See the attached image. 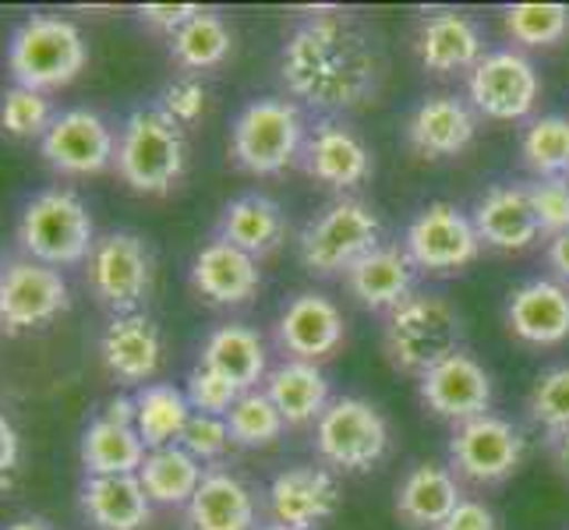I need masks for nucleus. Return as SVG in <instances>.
<instances>
[{
  "label": "nucleus",
  "instance_id": "obj_1",
  "mask_svg": "<svg viewBox=\"0 0 569 530\" xmlns=\"http://www.w3.org/2000/svg\"><path fill=\"white\" fill-rule=\"evenodd\" d=\"M382 53L371 36L343 14H316L287 36L280 74L308 107L358 110L379 96Z\"/></svg>",
  "mask_w": 569,
  "mask_h": 530
},
{
  "label": "nucleus",
  "instance_id": "obj_2",
  "mask_svg": "<svg viewBox=\"0 0 569 530\" xmlns=\"http://www.w3.org/2000/svg\"><path fill=\"white\" fill-rule=\"evenodd\" d=\"M463 316L442 293L415 290L410 298L386 316L382 347L389 364L403 376H425L428 368L463 350Z\"/></svg>",
  "mask_w": 569,
  "mask_h": 530
},
{
  "label": "nucleus",
  "instance_id": "obj_3",
  "mask_svg": "<svg viewBox=\"0 0 569 530\" xmlns=\"http://www.w3.org/2000/svg\"><path fill=\"white\" fill-rule=\"evenodd\" d=\"M121 181L139 194H167L181 184L188 170L184 128L160 107L131 110L121 134H117V160Z\"/></svg>",
  "mask_w": 569,
  "mask_h": 530
},
{
  "label": "nucleus",
  "instance_id": "obj_4",
  "mask_svg": "<svg viewBox=\"0 0 569 530\" xmlns=\"http://www.w3.org/2000/svg\"><path fill=\"white\" fill-rule=\"evenodd\" d=\"M86 36L68 18L32 14L8 39V71L14 86L43 96L71 86L86 71Z\"/></svg>",
  "mask_w": 569,
  "mask_h": 530
},
{
  "label": "nucleus",
  "instance_id": "obj_5",
  "mask_svg": "<svg viewBox=\"0 0 569 530\" xmlns=\"http://www.w3.org/2000/svg\"><path fill=\"white\" fill-rule=\"evenodd\" d=\"M96 227L86 202L68 188L36 191L18 216V244L26 259L50 269L82 266L96 248Z\"/></svg>",
  "mask_w": 569,
  "mask_h": 530
},
{
  "label": "nucleus",
  "instance_id": "obj_6",
  "mask_svg": "<svg viewBox=\"0 0 569 530\" xmlns=\"http://www.w3.org/2000/svg\"><path fill=\"white\" fill-rule=\"evenodd\" d=\"M382 248L379 212L361 199H337L301 230L298 254L311 277H347L365 254Z\"/></svg>",
  "mask_w": 569,
  "mask_h": 530
},
{
  "label": "nucleus",
  "instance_id": "obj_7",
  "mask_svg": "<svg viewBox=\"0 0 569 530\" xmlns=\"http://www.w3.org/2000/svg\"><path fill=\"white\" fill-rule=\"evenodd\" d=\"M308 139L301 107L290 100H251L230 128V160L251 177H277L301 160Z\"/></svg>",
  "mask_w": 569,
  "mask_h": 530
},
{
  "label": "nucleus",
  "instance_id": "obj_8",
  "mask_svg": "<svg viewBox=\"0 0 569 530\" xmlns=\"http://www.w3.org/2000/svg\"><path fill=\"white\" fill-rule=\"evenodd\" d=\"M389 449V424L376 403L361 397H340L316 421V453L326 467L343 474L371 470Z\"/></svg>",
  "mask_w": 569,
  "mask_h": 530
},
{
  "label": "nucleus",
  "instance_id": "obj_9",
  "mask_svg": "<svg viewBox=\"0 0 569 530\" xmlns=\"http://www.w3.org/2000/svg\"><path fill=\"white\" fill-rule=\"evenodd\" d=\"M86 272L96 301L110 308L113 316H134L149 301L156 259L146 238L131 230H113L96 241Z\"/></svg>",
  "mask_w": 569,
  "mask_h": 530
},
{
  "label": "nucleus",
  "instance_id": "obj_10",
  "mask_svg": "<svg viewBox=\"0 0 569 530\" xmlns=\"http://www.w3.org/2000/svg\"><path fill=\"white\" fill-rule=\"evenodd\" d=\"M527 457V439L506 418L481 414L453 428L449 439V470L470 484H502L513 478Z\"/></svg>",
  "mask_w": 569,
  "mask_h": 530
},
{
  "label": "nucleus",
  "instance_id": "obj_11",
  "mask_svg": "<svg viewBox=\"0 0 569 530\" xmlns=\"http://www.w3.org/2000/svg\"><path fill=\"white\" fill-rule=\"evenodd\" d=\"M467 92L488 121H523L541 100V74L520 50H492L467 74Z\"/></svg>",
  "mask_w": 569,
  "mask_h": 530
},
{
  "label": "nucleus",
  "instance_id": "obj_12",
  "mask_svg": "<svg viewBox=\"0 0 569 530\" xmlns=\"http://www.w3.org/2000/svg\"><path fill=\"white\" fill-rule=\"evenodd\" d=\"M68 304L71 290L61 269L32 259L0 262V329L4 332L43 329L53 319H61Z\"/></svg>",
  "mask_w": 569,
  "mask_h": 530
},
{
  "label": "nucleus",
  "instance_id": "obj_13",
  "mask_svg": "<svg viewBox=\"0 0 569 530\" xmlns=\"http://www.w3.org/2000/svg\"><path fill=\"white\" fill-rule=\"evenodd\" d=\"M481 238L475 220L457 209L453 202H431L425 206L403 233V251L425 272H460L470 262H478Z\"/></svg>",
  "mask_w": 569,
  "mask_h": 530
},
{
  "label": "nucleus",
  "instance_id": "obj_14",
  "mask_svg": "<svg viewBox=\"0 0 569 530\" xmlns=\"http://www.w3.org/2000/svg\"><path fill=\"white\" fill-rule=\"evenodd\" d=\"M43 160L68 177H92L113 167L117 160V134L96 110L74 107L53 117L50 131L39 142Z\"/></svg>",
  "mask_w": 569,
  "mask_h": 530
},
{
  "label": "nucleus",
  "instance_id": "obj_15",
  "mask_svg": "<svg viewBox=\"0 0 569 530\" xmlns=\"http://www.w3.org/2000/svg\"><path fill=\"white\" fill-rule=\"evenodd\" d=\"M418 397L431 414L453 421L457 428L463 421L492 414L488 410L492 407V376H488L478 358H470L467 350H457L418 379Z\"/></svg>",
  "mask_w": 569,
  "mask_h": 530
},
{
  "label": "nucleus",
  "instance_id": "obj_16",
  "mask_svg": "<svg viewBox=\"0 0 569 530\" xmlns=\"http://www.w3.org/2000/svg\"><path fill=\"white\" fill-rule=\"evenodd\" d=\"M343 337L347 322L340 304L316 290L293 293L277 319V343L287 353V361L319 364L340 350Z\"/></svg>",
  "mask_w": 569,
  "mask_h": 530
},
{
  "label": "nucleus",
  "instance_id": "obj_17",
  "mask_svg": "<svg viewBox=\"0 0 569 530\" xmlns=\"http://www.w3.org/2000/svg\"><path fill=\"white\" fill-rule=\"evenodd\" d=\"M301 170L326 188L350 191L365 184L376 173V156L365 146V139L340 121H322L308 131L301 149Z\"/></svg>",
  "mask_w": 569,
  "mask_h": 530
},
{
  "label": "nucleus",
  "instance_id": "obj_18",
  "mask_svg": "<svg viewBox=\"0 0 569 530\" xmlns=\"http://www.w3.org/2000/svg\"><path fill=\"white\" fill-rule=\"evenodd\" d=\"M410 47H415L418 64L428 74H439V78L463 74V71L470 74L485 57V36L470 14L436 11V14H425L418 22Z\"/></svg>",
  "mask_w": 569,
  "mask_h": 530
},
{
  "label": "nucleus",
  "instance_id": "obj_19",
  "mask_svg": "<svg viewBox=\"0 0 569 530\" xmlns=\"http://www.w3.org/2000/svg\"><path fill=\"white\" fill-rule=\"evenodd\" d=\"M269 513L272 523L290 530H316L337 513L340 488L326 467H287L269 481Z\"/></svg>",
  "mask_w": 569,
  "mask_h": 530
},
{
  "label": "nucleus",
  "instance_id": "obj_20",
  "mask_svg": "<svg viewBox=\"0 0 569 530\" xmlns=\"http://www.w3.org/2000/svg\"><path fill=\"white\" fill-rule=\"evenodd\" d=\"M478 134V113L460 96H428L407 117V146L421 160H449L470 149Z\"/></svg>",
  "mask_w": 569,
  "mask_h": 530
},
{
  "label": "nucleus",
  "instance_id": "obj_21",
  "mask_svg": "<svg viewBox=\"0 0 569 530\" xmlns=\"http://www.w3.org/2000/svg\"><path fill=\"white\" fill-rule=\"evenodd\" d=\"M506 326L527 347H559L569 340V287L559 280H527L506 301Z\"/></svg>",
  "mask_w": 569,
  "mask_h": 530
},
{
  "label": "nucleus",
  "instance_id": "obj_22",
  "mask_svg": "<svg viewBox=\"0 0 569 530\" xmlns=\"http://www.w3.org/2000/svg\"><path fill=\"white\" fill-rule=\"evenodd\" d=\"M191 287L209 304L238 308L259 293L262 269H259V259H251L241 248L216 238L202 244L199 254L191 259Z\"/></svg>",
  "mask_w": 569,
  "mask_h": 530
},
{
  "label": "nucleus",
  "instance_id": "obj_23",
  "mask_svg": "<svg viewBox=\"0 0 569 530\" xmlns=\"http://www.w3.org/2000/svg\"><path fill=\"white\" fill-rule=\"evenodd\" d=\"M470 220H475L481 244L496 248V251H527L541 238V227H538V216L531 209L527 184L488 188L475 202Z\"/></svg>",
  "mask_w": 569,
  "mask_h": 530
},
{
  "label": "nucleus",
  "instance_id": "obj_24",
  "mask_svg": "<svg viewBox=\"0 0 569 530\" xmlns=\"http://www.w3.org/2000/svg\"><path fill=\"white\" fill-rule=\"evenodd\" d=\"M100 353L113 379H121L128 386H149L163 358L160 329L142 311H134V316H113L100 337Z\"/></svg>",
  "mask_w": 569,
  "mask_h": 530
},
{
  "label": "nucleus",
  "instance_id": "obj_25",
  "mask_svg": "<svg viewBox=\"0 0 569 530\" xmlns=\"http://www.w3.org/2000/svg\"><path fill=\"white\" fill-rule=\"evenodd\" d=\"M78 506L96 530H142L152 520V499L139 474L86 478L78 488Z\"/></svg>",
  "mask_w": 569,
  "mask_h": 530
},
{
  "label": "nucleus",
  "instance_id": "obj_26",
  "mask_svg": "<svg viewBox=\"0 0 569 530\" xmlns=\"http://www.w3.org/2000/svg\"><path fill=\"white\" fill-rule=\"evenodd\" d=\"M347 290L361 308L368 311H389L400 308L415 293V262L397 244H382L347 272Z\"/></svg>",
  "mask_w": 569,
  "mask_h": 530
},
{
  "label": "nucleus",
  "instance_id": "obj_27",
  "mask_svg": "<svg viewBox=\"0 0 569 530\" xmlns=\"http://www.w3.org/2000/svg\"><path fill=\"white\" fill-rule=\"evenodd\" d=\"M199 364H206L216 376H223L238 392H251L266 386V376H269V353H266L262 337L241 322L212 329L202 343Z\"/></svg>",
  "mask_w": 569,
  "mask_h": 530
},
{
  "label": "nucleus",
  "instance_id": "obj_28",
  "mask_svg": "<svg viewBox=\"0 0 569 530\" xmlns=\"http://www.w3.org/2000/svg\"><path fill=\"white\" fill-rule=\"evenodd\" d=\"M254 520L251 488L230 470H209L184 506V530H254Z\"/></svg>",
  "mask_w": 569,
  "mask_h": 530
},
{
  "label": "nucleus",
  "instance_id": "obj_29",
  "mask_svg": "<svg viewBox=\"0 0 569 530\" xmlns=\"http://www.w3.org/2000/svg\"><path fill=\"white\" fill-rule=\"evenodd\" d=\"M460 502V481L442 463L410 467L397 488V517L415 530H439Z\"/></svg>",
  "mask_w": 569,
  "mask_h": 530
},
{
  "label": "nucleus",
  "instance_id": "obj_30",
  "mask_svg": "<svg viewBox=\"0 0 569 530\" xmlns=\"http://www.w3.org/2000/svg\"><path fill=\"white\" fill-rule=\"evenodd\" d=\"M266 397L280 410L287 428L316 424L332 403L326 371L308 361H283L280 368H272L266 376Z\"/></svg>",
  "mask_w": 569,
  "mask_h": 530
},
{
  "label": "nucleus",
  "instance_id": "obj_31",
  "mask_svg": "<svg viewBox=\"0 0 569 530\" xmlns=\"http://www.w3.org/2000/svg\"><path fill=\"white\" fill-rule=\"evenodd\" d=\"M220 241L241 248L251 259H266L287 241V216L266 194H241L220 216Z\"/></svg>",
  "mask_w": 569,
  "mask_h": 530
},
{
  "label": "nucleus",
  "instance_id": "obj_32",
  "mask_svg": "<svg viewBox=\"0 0 569 530\" xmlns=\"http://www.w3.org/2000/svg\"><path fill=\"white\" fill-rule=\"evenodd\" d=\"M146 442L134 424H121L110 418H96L82 431L78 457L89 478H110V474H139L146 463Z\"/></svg>",
  "mask_w": 569,
  "mask_h": 530
},
{
  "label": "nucleus",
  "instance_id": "obj_33",
  "mask_svg": "<svg viewBox=\"0 0 569 530\" xmlns=\"http://www.w3.org/2000/svg\"><path fill=\"white\" fill-rule=\"evenodd\" d=\"M202 463L184 446L149 449L146 463L139 467V481L152 506H188L202 484Z\"/></svg>",
  "mask_w": 569,
  "mask_h": 530
},
{
  "label": "nucleus",
  "instance_id": "obj_34",
  "mask_svg": "<svg viewBox=\"0 0 569 530\" xmlns=\"http://www.w3.org/2000/svg\"><path fill=\"white\" fill-rule=\"evenodd\" d=\"M191 414L194 410H191L188 397L173 386L149 382L134 392V428H139L146 449L178 446Z\"/></svg>",
  "mask_w": 569,
  "mask_h": 530
},
{
  "label": "nucleus",
  "instance_id": "obj_35",
  "mask_svg": "<svg viewBox=\"0 0 569 530\" xmlns=\"http://www.w3.org/2000/svg\"><path fill=\"white\" fill-rule=\"evenodd\" d=\"M233 50V32L220 14L199 11L191 22L170 36V53L173 61L188 71H209L220 68Z\"/></svg>",
  "mask_w": 569,
  "mask_h": 530
},
{
  "label": "nucleus",
  "instance_id": "obj_36",
  "mask_svg": "<svg viewBox=\"0 0 569 530\" xmlns=\"http://www.w3.org/2000/svg\"><path fill=\"white\" fill-rule=\"evenodd\" d=\"M523 167L531 170L538 181L548 177H566L569 173V117L548 113L531 121V128L520 139Z\"/></svg>",
  "mask_w": 569,
  "mask_h": 530
},
{
  "label": "nucleus",
  "instance_id": "obj_37",
  "mask_svg": "<svg viewBox=\"0 0 569 530\" xmlns=\"http://www.w3.org/2000/svg\"><path fill=\"white\" fill-rule=\"evenodd\" d=\"M502 29L523 50L556 47L569 36L566 4H513L502 11Z\"/></svg>",
  "mask_w": 569,
  "mask_h": 530
},
{
  "label": "nucleus",
  "instance_id": "obj_38",
  "mask_svg": "<svg viewBox=\"0 0 569 530\" xmlns=\"http://www.w3.org/2000/svg\"><path fill=\"white\" fill-rule=\"evenodd\" d=\"M227 428H230L233 446L266 449L283 436L287 421L280 418V410L272 407V400L266 397V389H251V392H241V400L230 407Z\"/></svg>",
  "mask_w": 569,
  "mask_h": 530
},
{
  "label": "nucleus",
  "instance_id": "obj_39",
  "mask_svg": "<svg viewBox=\"0 0 569 530\" xmlns=\"http://www.w3.org/2000/svg\"><path fill=\"white\" fill-rule=\"evenodd\" d=\"M50 124H53V110L43 92H32L22 86L0 92V134H8L14 142H32V139L43 142Z\"/></svg>",
  "mask_w": 569,
  "mask_h": 530
},
{
  "label": "nucleus",
  "instance_id": "obj_40",
  "mask_svg": "<svg viewBox=\"0 0 569 530\" xmlns=\"http://www.w3.org/2000/svg\"><path fill=\"white\" fill-rule=\"evenodd\" d=\"M527 418L545 428V436L569 428V364H556L535 379L527 392Z\"/></svg>",
  "mask_w": 569,
  "mask_h": 530
},
{
  "label": "nucleus",
  "instance_id": "obj_41",
  "mask_svg": "<svg viewBox=\"0 0 569 530\" xmlns=\"http://www.w3.org/2000/svg\"><path fill=\"white\" fill-rule=\"evenodd\" d=\"M184 397L191 403L194 414H209V418H227L230 407L241 400V392L233 389L223 376H216L206 364H194L188 376V389Z\"/></svg>",
  "mask_w": 569,
  "mask_h": 530
},
{
  "label": "nucleus",
  "instance_id": "obj_42",
  "mask_svg": "<svg viewBox=\"0 0 569 530\" xmlns=\"http://www.w3.org/2000/svg\"><path fill=\"white\" fill-rule=\"evenodd\" d=\"M531 194V209L538 216V227L548 241L559 238L562 230H569V184L566 177H548V181L527 184Z\"/></svg>",
  "mask_w": 569,
  "mask_h": 530
},
{
  "label": "nucleus",
  "instance_id": "obj_43",
  "mask_svg": "<svg viewBox=\"0 0 569 530\" xmlns=\"http://www.w3.org/2000/svg\"><path fill=\"white\" fill-rule=\"evenodd\" d=\"M188 453L206 463V460H220L227 449L233 446L230 442V428H227V418H209V414H191V421L184 424V436L181 442Z\"/></svg>",
  "mask_w": 569,
  "mask_h": 530
},
{
  "label": "nucleus",
  "instance_id": "obj_44",
  "mask_svg": "<svg viewBox=\"0 0 569 530\" xmlns=\"http://www.w3.org/2000/svg\"><path fill=\"white\" fill-rule=\"evenodd\" d=\"M160 107L184 128V124L199 121V117H202V110H206V89H202V82H194V78H181V82H173V86L163 89Z\"/></svg>",
  "mask_w": 569,
  "mask_h": 530
},
{
  "label": "nucleus",
  "instance_id": "obj_45",
  "mask_svg": "<svg viewBox=\"0 0 569 530\" xmlns=\"http://www.w3.org/2000/svg\"><path fill=\"white\" fill-rule=\"evenodd\" d=\"M199 11H202L199 4H146V8H139V18L149 29L173 36V32H181Z\"/></svg>",
  "mask_w": 569,
  "mask_h": 530
},
{
  "label": "nucleus",
  "instance_id": "obj_46",
  "mask_svg": "<svg viewBox=\"0 0 569 530\" xmlns=\"http://www.w3.org/2000/svg\"><path fill=\"white\" fill-rule=\"evenodd\" d=\"M439 530H499V520L481 499H463Z\"/></svg>",
  "mask_w": 569,
  "mask_h": 530
},
{
  "label": "nucleus",
  "instance_id": "obj_47",
  "mask_svg": "<svg viewBox=\"0 0 569 530\" xmlns=\"http://www.w3.org/2000/svg\"><path fill=\"white\" fill-rule=\"evenodd\" d=\"M18 457H22V439H18L14 424L0 414V478L18 467Z\"/></svg>",
  "mask_w": 569,
  "mask_h": 530
},
{
  "label": "nucleus",
  "instance_id": "obj_48",
  "mask_svg": "<svg viewBox=\"0 0 569 530\" xmlns=\"http://www.w3.org/2000/svg\"><path fill=\"white\" fill-rule=\"evenodd\" d=\"M548 266H552L556 280L569 287V230H562L559 238L548 241Z\"/></svg>",
  "mask_w": 569,
  "mask_h": 530
},
{
  "label": "nucleus",
  "instance_id": "obj_49",
  "mask_svg": "<svg viewBox=\"0 0 569 530\" xmlns=\"http://www.w3.org/2000/svg\"><path fill=\"white\" fill-rule=\"evenodd\" d=\"M545 449H548V460H552V467L559 470V478L569 481V428L556 431V436H548Z\"/></svg>",
  "mask_w": 569,
  "mask_h": 530
},
{
  "label": "nucleus",
  "instance_id": "obj_50",
  "mask_svg": "<svg viewBox=\"0 0 569 530\" xmlns=\"http://www.w3.org/2000/svg\"><path fill=\"white\" fill-rule=\"evenodd\" d=\"M0 530H53V523L43 520V517H18V520L4 523Z\"/></svg>",
  "mask_w": 569,
  "mask_h": 530
},
{
  "label": "nucleus",
  "instance_id": "obj_51",
  "mask_svg": "<svg viewBox=\"0 0 569 530\" xmlns=\"http://www.w3.org/2000/svg\"><path fill=\"white\" fill-rule=\"evenodd\" d=\"M254 530H290V527H283V523H262V527H254Z\"/></svg>",
  "mask_w": 569,
  "mask_h": 530
},
{
  "label": "nucleus",
  "instance_id": "obj_52",
  "mask_svg": "<svg viewBox=\"0 0 569 530\" xmlns=\"http://www.w3.org/2000/svg\"><path fill=\"white\" fill-rule=\"evenodd\" d=\"M566 184H569V173H566Z\"/></svg>",
  "mask_w": 569,
  "mask_h": 530
}]
</instances>
